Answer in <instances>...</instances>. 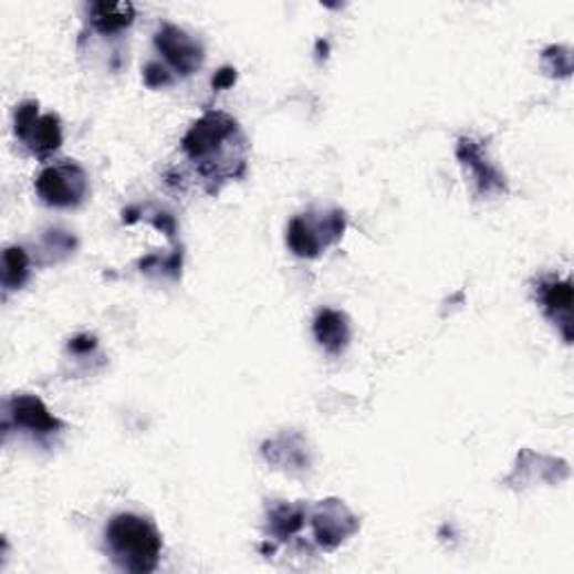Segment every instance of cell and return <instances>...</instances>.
<instances>
[{"label": "cell", "instance_id": "6da1fadb", "mask_svg": "<svg viewBox=\"0 0 574 574\" xmlns=\"http://www.w3.org/2000/svg\"><path fill=\"white\" fill-rule=\"evenodd\" d=\"M185 155L196 164V169L211 182L240 178L244 174V142L240 126L227 113L202 115L182 139Z\"/></svg>", "mask_w": 574, "mask_h": 574}, {"label": "cell", "instance_id": "9a60e30c", "mask_svg": "<svg viewBox=\"0 0 574 574\" xmlns=\"http://www.w3.org/2000/svg\"><path fill=\"white\" fill-rule=\"evenodd\" d=\"M144 81H146L148 88H164V86L171 84L174 76L167 70H164L159 63L153 61L144 67Z\"/></svg>", "mask_w": 574, "mask_h": 574}, {"label": "cell", "instance_id": "30bf717a", "mask_svg": "<svg viewBox=\"0 0 574 574\" xmlns=\"http://www.w3.org/2000/svg\"><path fill=\"white\" fill-rule=\"evenodd\" d=\"M458 159L462 161L465 169L471 171L473 182L478 185L480 194L491 196V194L505 191V182H503L501 174L484 159L482 148H480L478 142L460 139V144H458Z\"/></svg>", "mask_w": 574, "mask_h": 574}, {"label": "cell", "instance_id": "3957f363", "mask_svg": "<svg viewBox=\"0 0 574 574\" xmlns=\"http://www.w3.org/2000/svg\"><path fill=\"white\" fill-rule=\"evenodd\" d=\"M346 231V213L340 209L303 213L288 227V248L301 259H316Z\"/></svg>", "mask_w": 574, "mask_h": 574}, {"label": "cell", "instance_id": "52a82bcc", "mask_svg": "<svg viewBox=\"0 0 574 574\" xmlns=\"http://www.w3.org/2000/svg\"><path fill=\"white\" fill-rule=\"evenodd\" d=\"M155 48L164 54V59H167V63L180 76L194 74L205 61L202 45L194 36H189L185 30H180L178 25H171V23H164L157 30Z\"/></svg>", "mask_w": 574, "mask_h": 574}, {"label": "cell", "instance_id": "8fae6325", "mask_svg": "<svg viewBox=\"0 0 574 574\" xmlns=\"http://www.w3.org/2000/svg\"><path fill=\"white\" fill-rule=\"evenodd\" d=\"M539 301L543 312L561 327L563 340L570 344V305H572V285L570 281L545 279L539 283Z\"/></svg>", "mask_w": 574, "mask_h": 574}, {"label": "cell", "instance_id": "4fadbf2b", "mask_svg": "<svg viewBox=\"0 0 574 574\" xmlns=\"http://www.w3.org/2000/svg\"><path fill=\"white\" fill-rule=\"evenodd\" d=\"M268 525H270V534L276 541H288L303 530L305 510L296 505H276L268 516Z\"/></svg>", "mask_w": 574, "mask_h": 574}, {"label": "cell", "instance_id": "7a4b0ae2", "mask_svg": "<svg viewBox=\"0 0 574 574\" xmlns=\"http://www.w3.org/2000/svg\"><path fill=\"white\" fill-rule=\"evenodd\" d=\"M106 554L113 563L133 574H148L161 556V534L155 523L139 514H117L106 525Z\"/></svg>", "mask_w": 574, "mask_h": 574}, {"label": "cell", "instance_id": "2e32d148", "mask_svg": "<svg viewBox=\"0 0 574 574\" xmlns=\"http://www.w3.org/2000/svg\"><path fill=\"white\" fill-rule=\"evenodd\" d=\"M233 81H236V70L225 67V70H220L218 76L213 79V88H227V86L233 84Z\"/></svg>", "mask_w": 574, "mask_h": 574}, {"label": "cell", "instance_id": "9c48e42d", "mask_svg": "<svg viewBox=\"0 0 574 574\" xmlns=\"http://www.w3.org/2000/svg\"><path fill=\"white\" fill-rule=\"evenodd\" d=\"M312 333L327 355H342L351 344V323L340 310H321L312 323Z\"/></svg>", "mask_w": 574, "mask_h": 574}, {"label": "cell", "instance_id": "ba28073f", "mask_svg": "<svg viewBox=\"0 0 574 574\" xmlns=\"http://www.w3.org/2000/svg\"><path fill=\"white\" fill-rule=\"evenodd\" d=\"M17 427L32 436H52L63 425L56 420L36 395H14L6 406V429Z\"/></svg>", "mask_w": 574, "mask_h": 574}, {"label": "cell", "instance_id": "7c38bea8", "mask_svg": "<svg viewBox=\"0 0 574 574\" xmlns=\"http://www.w3.org/2000/svg\"><path fill=\"white\" fill-rule=\"evenodd\" d=\"M88 17L100 34H117L135 21L133 3H91Z\"/></svg>", "mask_w": 574, "mask_h": 574}, {"label": "cell", "instance_id": "5b68a950", "mask_svg": "<svg viewBox=\"0 0 574 574\" xmlns=\"http://www.w3.org/2000/svg\"><path fill=\"white\" fill-rule=\"evenodd\" d=\"M14 131L23 146L36 157H48L63 144L59 117L54 113L41 115L39 102H23L21 106H17Z\"/></svg>", "mask_w": 574, "mask_h": 574}, {"label": "cell", "instance_id": "277c9868", "mask_svg": "<svg viewBox=\"0 0 574 574\" xmlns=\"http://www.w3.org/2000/svg\"><path fill=\"white\" fill-rule=\"evenodd\" d=\"M34 189L48 207L72 209L86 200L88 176L76 161L63 159V161L52 164V167H45L39 174Z\"/></svg>", "mask_w": 574, "mask_h": 574}, {"label": "cell", "instance_id": "5bb4252c", "mask_svg": "<svg viewBox=\"0 0 574 574\" xmlns=\"http://www.w3.org/2000/svg\"><path fill=\"white\" fill-rule=\"evenodd\" d=\"M30 276V259L21 248H8L3 254V288L21 290Z\"/></svg>", "mask_w": 574, "mask_h": 574}, {"label": "cell", "instance_id": "8992f818", "mask_svg": "<svg viewBox=\"0 0 574 574\" xmlns=\"http://www.w3.org/2000/svg\"><path fill=\"white\" fill-rule=\"evenodd\" d=\"M357 528V516L342 501H321L312 512V534L323 550L340 547Z\"/></svg>", "mask_w": 574, "mask_h": 574}]
</instances>
